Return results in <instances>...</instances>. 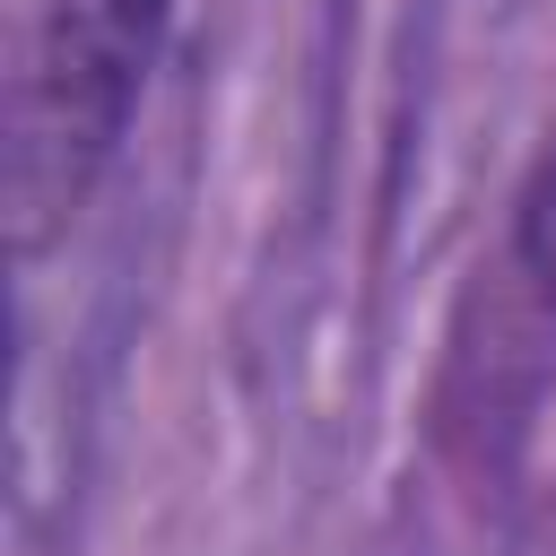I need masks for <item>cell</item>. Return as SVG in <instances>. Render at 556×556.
<instances>
[{
	"label": "cell",
	"instance_id": "6da1fadb",
	"mask_svg": "<svg viewBox=\"0 0 556 556\" xmlns=\"http://www.w3.org/2000/svg\"><path fill=\"white\" fill-rule=\"evenodd\" d=\"M165 0H35V52H26V96H17V182L35 200V174L52 165L61 191L113 148L148 35Z\"/></svg>",
	"mask_w": 556,
	"mask_h": 556
},
{
	"label": "cell",
	"instance_id": "7a4b0ae2",
	"mask_svg": "<svg viewBox=\"0 0 556 556\" xmlns=\"http://www.w3.org/2000/svg\"><path fill=\"white\" fill-rule=\"evenodd\" d=\"M521 252H530V269L556 287V139H547V156H539V174H530V191H521Z\"/></svg>",
	"mask_w": 556,
	"mask_h": 556
}]
</instances>
